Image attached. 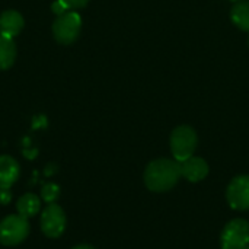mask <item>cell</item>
Returning <instances> with one entry per match:
<instances>
[{"instance_id": "obj_1", "label": "cell", "mask_w": 249, "mask_h": 249, "mask_svg": "<svg viewBox=\"0 0 249 249\" xmlns=\"http://www.w3.org/2000/svg\"><path fill=\"white\" fill-rule=\"evenodd\" d=\"M179 178V162L172 159L162 158L152 160L144 171V184L153 193H163L174 188Z\"/></svg>"}, {"instance_id": "obj_2", "label": "cell", "mask_w": 249, "mask_h": 249, "mask_svg": "<svg viewBox=\"0 0 249 249\" xmlns=\"http://www.w3.org/2000/svg\"><path fill=\"white\" fill-rule=\"evenodd\" d=\"M29 235L28 219L19 214L6 216L0 222V244L4 247H16Z\"/></svg>"}, {"instance_id": "obj_3", "label": "cell", "mask_w": 249, "mask_h": 249, "mask_svg": "<svg viewBox=\"0 0 249 249\" xmlns=\"http://www.w3.org/2000/svg\"><path fill=\"white\" fill-rule=\"evenodd\" d=\"M82 29V18L77 12L67 10L66 13L57 16L53 23V35L57 42L63 45L73 44Z\"/></svg>"}, {"instance_id": "obj_4", "label": "cell", "mask_w": 249, "mask_h": 249, "mask_svg": "<svg viewBox=\"0 0 249 249\" xmlns=\"http://www.w3.org/2000/svg\"><path fill=\"white\" fill-rule=\"evenodd\" d=\"M197 143H198L197 133L191 127L188 125L177 127L171 134V152L175 160L182 162L191 158L196 152Z\"/></svg>"}, {"instance_id": "obj_5", "label": "cell", "mask_w": 249, "mask_h": 249, "mask_svg": "<svg viewBox=\"0 0 249 249\" xmlns=\"http://www.w3.org/2000/svg\"><path fill=\"white\" fill-rule=\"evenodd\" d=\"M222 249H248L249 222L245 219L231 220L222 231Z\"/></svg>"}, {"instance_id": "obj_6", "label": "cell", "mask_w": 249, "mask_h": 249, "mask_svg": "<svg viewBox=\"0 0 249 249\" xmlns=\"http://www.w3.org/2000/svg\"><path fill=\"white\" fill-rule=\"evenodd\" d=\"M66 229V214L64 210L53 203L45 207L41 214V231L50 239H57L64 233Z\"/></svg>"}, {"instance_id": "obj_7", "label": "cell", "mask_w": 249, "mask_h": 249, "mask_svg": "<svg viewBox=\"0 0 249 249\" xmlns=\"http://www.w3.org/2000/svg\"><path fill=\"white\" fill-rule=\"evenodd\" d=\"M226 198L233 210L245 212L249 209V175L233 178L226 190Z\"/></svg>"}, {"instance_id": "obj_8", "label": "cell", "mask_w": 249, "mask_h": 249, "mask_svg": "<svg viewBox=\"0 0 249 249\" xmlns=\"http://www.w3.org/2000/svg\"><path fill=\"white\" fill-rule=\"evenodd\" d=\"M181 177H184L190 182H200L209 175V165L203 158L191 156L182 162H179Z\"/></svg>"}, {"instance_id": "obj_9", "label": "cell", "mask_w": 249, "mask_h": 249, "mask_svg": "<svg viewBox=\"0 0 249 249\" xmlns=\"http://www.w3.org/2000/svg\"><path fill=\"white\" fill-rule=\"evenodd\" d=\"M25 25L22 15L16 10H4L0 15V34L9 38L19 35Z\"/></svg>"}, {"instance_id": "obj_10", "label": "cell", "mask_w": 249, "mask_h": 249, "mask_svg": "<svg viewBox=\"0 0 249 249\" xmlns=\"http://www.w3.org/2000/svg\"><path fill=\"white\" fill-rule=\"evenodd\" d=\"M20 175V166L19 163L7 156H0V188H10Z\"/></svg>"}, {"instance_id": "obj_11", "label": "cell", "mask_w": 249, "mask_h": 249, "mask_svg": "<svg viewBox=\"0 0 249 249\" xmlns=\"http://www.w3.org/2000/svg\"><path fill=\"white\" fill-rule=\"evenodd\" d=\"M16 58V45L13 38L0 34V70H7Z\"/></svg>"}, {"instance_id": "obj_12", "label": "cell", "mask_w": 249, "mask_h": 249, "mask_svg": "<svg viewBox=\"0 0 249 249\" xmlns=\"http://www.w3.org/2000/svg\"><path fill=\"white\" fill-rule=\"evenodd\" d=\"M16 209H18V214L19 216H22L25 219H31V217H34L39 212L41 201H39V198L35 194H25V196H22L18 200Z\"/></svg>"}, {"instance_id": "obj_13", "label": "cell", "mask_w": 249, "mask_h": 249, "mask_svg": "<svg viewBox=\"0 0 249 249\" xmlns=\"http://www.w3.org/2000/svg\"><path fill=\"white\" fill-rule=\"evenodd\" d=\"M232 22L242 31H249V1L242 0L235 3L231 10Z\"/></svg>"}, {"instance_id": "obj_14", "label": "cell", "mask_w": 249, "mask_h": 249, "mask_svg": "<svg viewBox=\"0 0 249 249\" xmlns=\"http://www.w3.org/2000/svg\"><path fill=\"white\" fill-rule=\"evenodd\" d=\"M60 196V187L55 184H45L41 188V198L47 203V204H53L57 201Z\"/></svg>"}, {"instance_id": "obj_15", "label": "cell", "mask_w": 249, "mask_h": 249, "mask_svg": "<svg viewBox=\"0 0 249 249\" xmlns=\"http://www.w3.org/2000/svg\"><path fill=\"white\" fill-rule=\"evenodd\" d=\"M60 1L64 3L69 9H80L89 3V0H60Z\"/></svg>"}, {"instance_id": "obj_16", "label": "cell", "mask_w": 249, "mask_h": 249, "mask_svg": "<svg viewBox=\"0 0 249 249\" xmlns=\"http://www.w3.org/2000/svg\"><path fill=\"white\" fill-rule=\"evenodd\" d=\"M51 9H53V12H54L57 16H60V15H63V13H66V12L69 10V7H67L64 3H61L60 0H55V1L53 3Z\"/></svg>"}, {"instance_id": "obj_17", "label": "cell", "mask_w": 249, "mask_h": 249, "mask_svg": "<svg viewBox=\"0 0 249 249\" xmlns=\"http://www.w3.org/2000/svg\"><path fill=\"white\" fill-rule=\"evenodd\" d=\"M10 200H12L10 188H0V204L6 206L10 203Z\"/></svg>"}, {"instance_id": "obj_18", "label": "cell", "mask_w": 249, "mask_h": 249, "mask_svg": "<svg viewBox=\"0 0 249 249\" xmlns=\"http://www.w3.org/2000/svg\"><path fill=\"white\" fill-rule=\"evenodd\" d=\"M73 249H95L93 247H90V245H77V247H74Z\"/></svg>"}, {"instance_id": "obj_19", "label": "cell", "mask_w": 249, "mask_h": 249, "mask_svg": "<svg viewBox=\"0 0 249 249\" xmlns=\"http://www.w3.org/2000/svg\"><path fill=\"white\" fill-rule=\"evenodd\" d=\"M248 44H249V41H248Z\"/></svg>"}, {"instance_id": "obj_20", "label": "cell", "mask_w": 249, "mask_h": 249, "mask_svg": "<svg viewBox=\"0 0 249 249\" xmlns=\"http://www.w3.org/2000/svg\"><path fill=\"white\" fill-rule=\"evenodd\" d=\"M248 249H249V247H248Z\"/></svg>"}]
</instances>
